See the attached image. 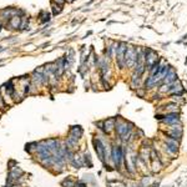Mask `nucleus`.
<instances>
[{
    "instance_id": "2",
    "label": "nucleus",
    "mask_w": 187,
    "mask_h": 187,
    "mask_svg": "<svg viewBox=\"0 0 187 187\" xmlns=\"http://www.w3.org/2000/svg\"><path fill=\"white\" fill-rule=\"evenodd\" d=\"M125 61H126V65L129 66V68H132L133 65H136V61H137V49H135L133 46L127 48L126 55H125Z\"/></svg>"
},
{
    "instance_id": "3",
    "label": "nucleus",
    "mask_w": 187,
    "mask_h": 187,
    "mask_svg": "<svg viewBox=\"0 0 187 187\" xmlns=\"http://www.w3.org/2000/svg\"><path fill=\"white\" fill-rule=\"evenodd\" d=\"M126 51H127V45L126 43H120L118 45V50H117V64L120 66V69H124L126 66V61H125V55H126Z\"/></svg>"
},
{
    "instance_id": "9",
    "label": "nucleus",
    "mask_w": 187,
    "mask_h": 187,
    "mask_svg": "<svg viewBox=\"0 0 187 187\" xmlns=\"http://www.w3.org/2000/svg\"><path fill=\"white\" fill-rule=\"evenodd\" d=\"M115 120L114 118H109V120H106V121H105V131L106 132H111L112 131V129L115 127Z\"/></svg>"
},
{
    "instance_id": "6",
    "label": "nucleus",
    "mask_w": 187,
    "mask_h": 187,
    "mask_svg": "<svg viewBox=\"0 0 187 187\" xmlns=\"http://www.w3.org/2000/svg\"><path fill=\"white\" fill-rule=\"evenodd\" d=\"M162 122H164V124H167V125H170V126H172V125L180 124V117H178L177 114H167V115L164 117Z\"/></svg>"
},
{
    "instance_id": "12",
    "label": "nucleus",
    "mask_w": 187,
    "mask_h": 187,
    "mask_svg": "<svg viewBox=\"0 0 187 187\" xmlns=\"http://www.w3.org/2000/svg\"><path fill=\"white\" fill-rule=\"evenodd\" d=\"M52 11H54V15H58L59 12H61V5L52 2Z\"/></svg>"
},
{
    "instance_id": "13",
    "label": "nucleus",
    "mask_w": 187,
    "mask_h": 187,
    "mask_svg": "<svg viewBox=\"0 0 187 187\" xmlns=\"http://www.w3.org/2000/svg\"><path fill=\"white\" fill-rule=\"evenodd\" d=\"M150 157L152 158V161H155V160H157L158 157H157V152L155 151V150H152L151 152H150Z\"/></svg>"
},
{
    "instance_id": "11",
    "label": "nucleus",
    "mask_w": 187,
    "mask_h": 187,
    "mask_svg": "<svg viewBox=\"0 0 187 187\" xmlns=\"http://www.w3.org/2000/svg\"><path fill=\"white\" fill-rule=\"evenodd\" d=\"M152 170H153V172H157V171H160L161 170V162L158 161V160H155V161H152Z\"/></svg>"
},
{
    "instance_id": "8",
    "label": "nucleus",
    "mask_w": 187,
    "mask_h": 187,
    "mask_svg": "<svg viewBox=\"0 0 187 187\" xmlns=\"http://www.w3.org/2000/svg\"><path fill=\"white\" fill-rule=\"evenodd\" d=\"M94 143H95V149H96V152L99 153V157L101 161H104V152H105V147L102 146L101 141L100 140H94Z\"/></svg>"
},
{
    "instance_id": "1",
    "label": "nucleus",
    "mask_w": 187,
    "mask_h": 187,
    "mask_svg": "<svg viewBox=\"0 0 187 187\" xmlns=\"http://www.w3.org/2000/svg\"><path fill=\"white\" fill-rule=\"evenodd\" d=\"M132 127H133L132 124L126 122L125 120L120 118V117H117L116 122H115V129H116V132H117V135H118L120 137L124 136V135H127V133H131Z\"/></svg>"
},
{
    "instance_id": "14",
    "label": "nucleus",
    "mask_w": 187,
    "mask_h": 187,
    "mask_svg": "<svg viewBox=\"0 0 187 187\" xmlns=\"http://www.w3.org/2000/svg\"><path fill=\"white\" fill-rule=\"evenodd\" d=\"M54 2H55L56 4H59V5H62V4L65 3V0H54Z\"/></svg>"
},
{
    "instance_id": "5",
    "label": "nucleus",
    "mask_w": 187,
    "mask_h": 187,
    "mask_svg": "<svg viewBox=\"0 0 187 187\" xmlns=\"http://www.w3.org/2000/svg\"><path fill=\"white\" fill-rule=\"evenodd\" d=\"M156 62H158V55L153 50L147 49L146 50V66H147V69H151Z\"/></svg>"
},
{
    "instance_id": "7",
    "label": "nucleus",
    "mask_w": 187,
    "mask_h": 187,
    "mask_svg": "<svg viewBox=\"0 0 187 187\" xmlns=\"http://www.w3.org/2000/svg\"><path fill=\"white\" fill-rule=\"evenodd\" d=\"M177 80V75H176V71L173 70L172 68H170V70H168V72H167V75L165 76V79H164V84H172L173 81H176Z\"/></svg>"
},
{
    "instance_id": "10",
    "label": "nucleus",
    "mask_w": 187,
    "mask_h": 187,
    "mask_svg": "<svg viewBox=\"0 0 187 187\" xmlns=\"http://www.w3.org/2000/svg\"><path fill=\"white\" fill-rule=\"evenodd\" d=\"M140 157H141V160H142L145 164H147L149 162V158H150V151L147 149H142L140 151Z\"/></svg>"
},
{
    "instance_id": "4",
    "label": "nucleus",
    "mask_w": 187,
    "mask_h": 187,
    "mask_svg": "<svg viewBox=\"0 0 187 187\" xmlns=\"http://www.w3.org/2000/svg\"><path fill=\"white\" fill-rule=\"evenodd\" d=\"M111 156L114 160V164L117 168H120L121 166V161L124 158V152H122V147L121 146H114L112 150H111Z\"/></svg>"
}]
</instances>
